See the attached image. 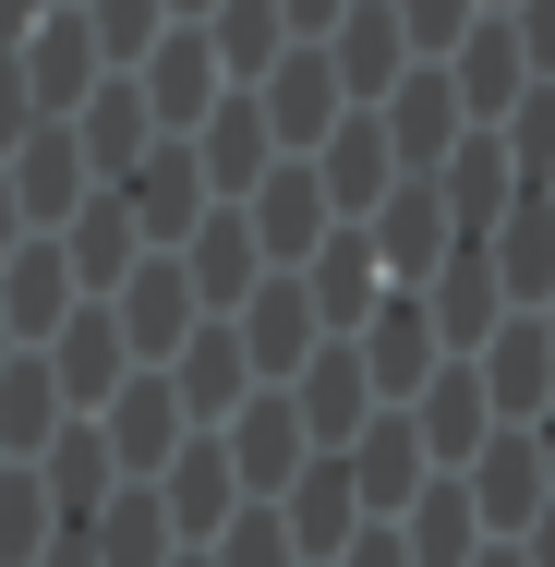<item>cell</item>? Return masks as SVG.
<instances>
[{
    "label": "cell",
    "mask_w": 555,
    "mask_h": 567,
    "mask_svg": "<svg viewBox=\"0 0 555 567\" xmlns=\"http://www.w3.org/2000/svg\"><path fill=\"white\" fill-rule=\"evenodd\" d=\"M0 435H12V447H49V435H61V374H49L37 350L0 362Z\"/></svg>",
    "instance_id": "obj_30"
},
{
    "label": "cell",
    "mask_w": 555,
    "mask_h": 567,
    "mask_svg": "<svg viewBox=\"0 0 555 567\" xmlns=\"http://www.w3.org/2000/svg\"><path fill=\"white\" fill-rule=\"evenodd\" d=\"M37 362L61 374V411H110L121 386H133V350H121L110 302H73V315H61V339L37 350Z\"/></svg>",
    "instance_id": "obj_16"
},
{
    "label": "cell",
    "mask_w": 555,
    "mask_h": 567,
    "mask_svg": "<svg viewBox=\"0 0 555 567\" xmlns=\"http://www.w3.org/2000/svg\"><path fill=\"white\" fill-rule=\"evenodd\" d=\"M520 567H555V507L532 519V532H520Z\"/></svg>",
    "instance_id": "obj_41"
},
{
    "label": "cell",
    "mask_w": 555,
    "mask_h": 567,
    "mask_svg": "<svg viewBox=\"0 0 555 567\" xmlns=\"http://www.w3.org/2000/svg\"><path fill=\"white\" fill-rule=\"evenodd\" d=\"M338 471H350V495H362V519H399L423 483H435V458H423V435H411V411H374L350 447H338Z\"/></svg>",
    "instance_id": "obj_13"
},
{
    "label": "cell",
    "mask_w": 555,
    "mask_h": 567,
    "mask_svg": "<svg viewBox=\"0 0 555 567\" xmlns=\"http://www.w3.org/2000/svg\"><path fill=\"white\" fill-rule=\"evenodd\" d=\"M24 133H37V97H24V61H12V49H0V157H12V145H24Z\"/></svg>",
    "instance_id": "obj_36"
},
{
    "label": "cell",
    "mask_w": 555,
    "mask_h": 567,
    "mask_svg": "<svg viewBox=\"0 0 555 567\" xmlns=\"http://www.w3.org/2000/svg\"><path fill=\"white\" fill-rule=\"evenodd\" d=\"M73 302H85V290H73V266H61V241L37 229V241H24L12 266H0V327H12L24 350H49V339H61V315H73Z\"/></svg>",
    "instance_id": "obj_27"
},
{
    "label": "cell",
    "mask_w": 555,
    "mask_h": 567,
    "mask_svg": "<svg viewBox=\"0 0 555 567\" xmlns=\"http://www.w3.org/2000/svg\"><path fill=\"white\" fill-rule=\"evenodd\" d=\"M483 12H507V0H483Z\"/></svg>",
    "instance_id": "obj_45"
},
{
    "label": "cell",
    "mask_w": 555,
    "mask_h": 567,
    "mask_svg": "<svg viewBox=\"0 0 555 567\" xmlns=\"http://www.w3.org/2000/svg\"><path fill=\"white\" fill-rule=\"evenodd\" d=\"M362 241H374L387 290H423L446 254H459V229H446V194H435V182H387V206L362 218Z\"/></svg>",
    "instance_id": "obj_8"
},
{
    "label": "cell",
    "mask_w": 555,
    "mask_h": 567,
    "mask_svg": "<svg viewBox=\"0 0 555 567\" xmlns=\"http://www.w3.org/2000/svg\"><path fill=\"white\" fill-rule=\"evenodd\" d=\"M315 49H327V73H338V97H350V110H387V85L411 73V37H399V12H387V0H350Z\"/></svg>",
    "instance_id": "obj_11"
},
{
    "label": "cell",
    "mask_w": 555,
    "mask_h": 567,
    "mask_svg": "<svg viewBox=\"0 0 555 567\" xmlns=\"http://www.w3.org/2000/svg\"><path fill=\"white\" fill-rule=\"evenodd\" d=\"M544 206H555V182H544Z\"/></svg>",
    "instance_id": "obj_46"
},
{
    "label": "cell",
    "mask_w": 555,
    "mask_h": 567,
    "mask_svg": "<svg viewBox=\"0 0 555 567\" xmlns=\"http://www.w3.org/2000/svg\"><path fill=\"white\" fill-rule=\"evenodd\" d=\"M520 435H532V458H544V483H555V399L532 411V423H520Z\"/></svg>",
    "instance_id": "obj_42"
},
{
    "label": "cell",
    "mask_w": 555,
    "mask_h": 567,
    "mask_svg": "<svg viewBox=\"0 0 555 567\" xmlns=\"http://www.w3.org/2000/svg\"><path fill=\"white\" fill-rule=\"evenodd\" d=\"M241 218H254V254L290 278V266H302V254L338 229V206H327V182H315V157H278V169L241 194Z\"/></svg>",
    "instance_id": "obj_7"
},
{
    "label": "cell",
    "mask_w": 555,
    "mask_h": 567,
    "mask_svg": "<svg viewBox=\"0 0 555 567\" xmlns=\"http://www.w3.org/2000/svg\"><path fill=\"white\" fill-rule=\"evenodd\" d=\"M290 278H302V302H315V327H327V339H350V327H362V315L387 302V266H374V241H362L350 218H338L327 241H315V254L290 266Z\"/></svg>",
    "instance_id": "obj_14"
},
{
    "label": "cell",
    "mask_w": 555,
    "mask_h": 567,
    "mask_svg": "<svg viewBox=\"0 0 555 567\" xmlns=\"http://www.w3.org/2000/svg\"><path fill=\"white\" fill-rule=\"evenodd\" d=\"M423 315H435V339H446V362H471V350L507 327V290H495V266H483V241H459L435 278H423Z\"/></svg>",
    "instance_id": "obj_22"
},
{
    "label": "cell",
    "mask_w": 555,
    "mask_h": 567,
    "mask_svg": "<svg viewBox=\"0 0 555 567\" xmlns=\"http://www.w3.org/2000/svg\"><path fill=\"white\" fill-rule=\"evenodd\" d=\"M182 145H194V169H206V194H218V206H241V194L278 169V133H266V110H254V85H229Z\"/></svg>",
    "instance_id": "obj_10"
},
{
    "label": "cell",
    "mask_w": 555,
    "mask_h": 567,
    "mask_svg": "<svg viewBox=\"0 0 555 567\" xmlns=\"http://www.w3.org/2000/svg\"><path fill=\"white\" fill-rule=\"evenodd\" d=\"M254 110H266V133H278V157H315L338 121H350V97H338V73H327V49H290L266 85H254Z\"/></svg>",
    "instance_id": "obj_15"
},
{
    "label": "cell",
    "mask_w": 555,
    "mask_h": 567,
    "mask_svg": "<svg viewBox=\"0 0 555 567\" xmlns=\"http://www.w3.org/2000/svg\"><path fill=\"white\" fill-rule=\"evenodd\" d=\"M507 37H520L532 85H555V0H507Z\"/></svg>",
    "instance_id": "obj_35"
},
{
    "label": "cell",
    "mask_w": 555,
    "mask_h": 567,
    "mask_svg": "<svg viewBox=\"0 0 555 567\" xmlns=\"http://www.w3.org/2000/svg\"><path fill=\"white\" fill-rule=\"evenodd\" d=\"M435 194H446V229H459V241H483V229L520 206V169H507V145H495V133H459V145H446V169H435Z\"/></svg>",
    "instance_id": "obj_28"
},
{
    "label": "cell",
    "mask_w": 555,
    "mask_h": 567,
    "mask_svg": "<svg viewBox=\"0 0 555 567\" xmlns=\"http://www.w3.org/2000/svg\"><path fill=\"white\" fill-rule=\"evenodd\" d=\"M61 133H73L85 182L110 194V182H133V169H145V145H157V110H145V85H133V73H110V85H97L85 110L61 121Z\"/></svg>",
    "instance_id": "obj_12"
},
{
    "label": "cell",
    "mask_w": 555,
    "mask_h": 567,
    "mask_svg": "<svg viewBox=\"0 0 555 567\" xmlns=\"http://www.w3.org/2000/svg\"><path fill=\"white\" fill-rule=\"evenodd\" d=\"M350 350H362V386H374V411H411V399L435 386V362H446L435 315H423V290H387V302L350 327Z\"/></svg>",
    "instance_id": "obj_2"
},
{
    "label": "cell",
    "mask_w": 555,
    "mask_h": 567,
    "mask_svg": "<svg viewBox=\"0 0 555 567\" xmlns=\"http://www.w3.org/2000/svg\"><path fill=\"white\" fill-rule=\"evenodd\" d=\"M206 49H218V85H266L290 61V24H278V0H218L206 12Z\"/></svg>",
    "instance_id": "obj_29"
},
{
    "label": "cell",
    "mask_w": 555,
    "mask_h": 567,
    "mask_svg": "<svg viewBox=\"0 0 555 567\" xmlns=\"http://www.w3.org/2000/svg\"><path fill=\"white\" fill-rule=\"evenodd\" d=\"M206 12H218V0H169V24H206Z\"/></svg>",
    "instance_id": "obj_43"
},
{
    "label": "cell",
    "mask_w": 555,
    "mask_h": 567,
    "mask_svg": "<svg viewBox=\"0 0 555 567\" xmlns=\"http://www.w3.org/2000/svg\"><path fill=\"white\" fill-rule=\"evenodd\" d=\"M495 145H507V169H520V194H544V182H555V85H532L520 110L495 121Z\"/></svg>",
    "instance_id": "obj_33"
},
{
    "label": "cell",
    "mask_w": 555,
    "mask_h": 567,
    "mask_svg": "<svg viewBox=\"0 0 555 567\" xmlns=\"http://www.w3.org/2000/svg\"><path fill=\"white\" fill-rule=\"evenodd\" d=\"M229 339H241V362H254V386H290V374L327 350V327H315L302 278H254V302L229 315Z\"/></svg>",
    "instance_id": "obj_9"
},
{
    "label": "cell",
    "mask_w": 555,
    "mask_h": 567,
    "mask_svg": "<svg viewBox=\"0 0 555 567\" xmlns=\"http://www.w3.org/2000/svg\"><path fill=\"white\" fill-rule=\"evenodd\" d=\"M37 12H49V0H0V49H24V37H37Z\"/></svg>",
    "instance_id": "obj_39"
},
{
    "label": "cell",
    "mask_w": 555,
    "mask_h": 567,
    "mask_svg": "<svg viewBox=\"0 0 555 567\" xmlns=\"http://www.w3.org/2000/svg\"><path fill=\"white\" fill-rule=\"evenodd\" d=\"M97 447H110V471H133V483H157L169 458L194 447V423H182V399H169V374H133L110 399V423H97Z\"/></svg>",
    "instance_id": "obj_17"
},
{
    "label": "cell",
    "mask_w": 555,
    "mask_h": 567,
    "mask_svg": "<svg viewBox=\"0 0 555 567\" xmlns=\"http://www.w3.org/2000/svg\"><path fill=\"white\" fill-rule=\"evenodd\" d=\"M387 157H399V182H435L446 169V145L471 133V110H459V85H446V61H411L399 85H387Z\"/></svg>",
    "instance_id": "obj_4"
},
{
    "label": "cell",
    "mask_w": 555,
    "mask_h": 567,
    "mask_svg": "<svg viewBox=\"0 0 555 567\" xmlns=\"http://www.w3.org/2000/svg\"><path fill=\"white\" fill-rule=\"evenodd\" d=\"M110 194H121V218L145 229V254H182V241H194V218L218 206L182 133H157V145H145V169H133V182H110Z\"/></svg>",
    "instance_id": "obj_5"
},
{
    "label": "cell",
    "mask_w": 555,
    "mask_h": 567,
    "mask_svg": "<svg viewBox=\"0 0 555 567\" xmlns=\"http://www.w3.org/2000/svg\"><path fill=\"white\" fill-rule=\"evenodd\" d=\"M133 85H145V110H157V133H194V121L218 110V49H206V24H169L145 61H133Z\"/></svg>",
    "instance_id": "obj_18"
},
{
    "label": "cell",
    "mask_w": 555,
    "mask_h": 567,
    "mask_svg": "<svg viewBox=\"0 0 555 567\" xmlns=\"http://www.w3.org/2000/svg\"><path fill=\"white\" fill-rule=\"evenodd\" d=\"M0 544H37V483H0Z\"/></svg>",
    "instance_id": "obj_38"
},
{
    "label": "cell",
    "mask_w": 555,
    "mask_h": 567,
    "mask_svg": "<svg viewBox=\"0 0 555 567\" xmlns=\"http://www.w3.org/2000/svg\"><path fill=\"white\" fill-rule=\"evenodd\" d=\"M446 85H459V110H471V133H495V121L532 97V61H520V37H507V12H483L459 49H446Z\"/></svg>",
    "instance_id": "obj_21"
},
{
    "label": "cell",
    "mask_w": 555,
    "mask_h": 567,
    "mask_svg": "<svg viewBox=\"0 0 555 567\" xmlns=\"http://www.w3.org/2000/svg\"><path fill=\"white\" fill-rule=\"evenodd\" d=\"M97 544H110V567H169V507H157V483H133V495H110V519H97Z\"/></svg>",
    "instance_id": "obj_31"
},
{
    "label": "cell",
    "mask_w": 555,
    "mask_h": 567,
    "mask_svg": "<svg viewBox=\"0 0 555 567\" xmlns=\"http://www.w3.org/2000/svg\"><path fill=\"white\" fill-rule=\"evenodd\" d=\"M110 327H121V350H133V374H157L169 350L206 327V302H194V278H182V254H145L133 278L110 290Z\"/></svg>",
    "instance_id": "obj_3"
},
{
    "label": "cell",
    "mask_w": 555,
    "mask_h": 567,
    "mask_svg": "<svg viewBox=\"0 0 555 567\" xmlns=\"http://www.w3.org/2000/svg\"><path fill=\"white\" fill-rule=\"evenodd\" d=\"M0 182H12V206H24V229H61V218H73V206H85V194H97L61 121H37V133H24V145L0 157Z\"/></svg>",
    "instance_id": "obj_25"
},
{
    "label": "cell",
    "mask_w": 555,
    "mask_h": 567,
    "mask_svg": "<svg viewBox=\"0 0 555 567\" xmlns=\"http://www.w3.org/2000/svg\"><path fill=\"white\" fill-rule=\"evenodd\" d=\"M338 12H350V0H278V24H290V49H315V37H327Z\"/></svg>",
    "instance_id": "obj_37"
},
{
    "label": "cell",
    "mask_w": 555,
    "mask_h": 567,
    "mask_svg": "<svg viewBox=\"0 0 555 567\" xmlns=\"http://www.w3.org/2000/svg\"><path fill=\"white\" fill-rule=\"evenodd\" d=\"M24 241H37V229H24V206H12V182H0V266H12Z\"/></svg>",
    "instance_id": "obj_40"
},
{
    "label": "cell",
    "mask_w": 555,
    "mask_h": 567,
    "mask_svg": "<svg viewBox=\"0 0 555 567\" xmlns=\"http://www.w3.org/2000/svg\"><path fill=\"white\" fill-rule=\"evenodd\" d=\"M182 278H194V302H206V315H241V302H254V278H278V266L254 254V218H241V206H206L194 241H182Z\"/></svg>",
    "instance_id": "obj_20"
},
{
    "label": "cell",
    "mask_w": 555,
    "mask_h": 567,
    "mask_svg": "<svg viewBox=\"0 0 555 567\" xmlns=\"http://www.w3.org/2000/svg\"><path fill=\"white\" fill-rule=\"evenodd\" d=\"M411 435H423V458H435V471H471V458H483L495 399H483V374H471V362H435V386L411 399Z\"/></svg>",
    "instance_id": "obj_24"
},
{
    "label": "cell",
    "mask_w": 555,
    "mask_h": 567,
    "mask_svg": "<svg viewBox=\"0 0 555 567\" xmlns=\"http://www.w3.org/2000/svg\"><path fill=\"white\" fill-rule=\"evenodd\" d=\"M315 182H327V206H338V218L362 229L374 206H387V182H399V157H387V121H374V110H350L327 145H315Z\"/></svg>",
    "instance_id": "obj_26"
},
{
    "label": "cell",
    "mask_w": 555,
    "mask_h": 567,
    "mask_svg": "<svg viewBox=\"0 0 555 567\" xmlns=\"http://www.w3.org/2000/svg\"><path fill=\"white\" fill-rule=\"evenodd\" d=\"M544 339H555V302H544Z\"/></svg>",
    "instance_id": "obj_44"
},
{
    "label": "cell",
    "mask_w": 555,
    "mask_h": 567,
    "mask_svg": "<svg viewBox=\"0 0 555 567\" xmlns=\"http://www.w3.org/2000/svg\"><path fill=\"white\" fill-rule=\"evenodd\" d=\"M229 447V483H241V507H278L290 483H302V458H315V435H302V411H290V386H254L241 411L218 423Z\"/></svg>",
    "instance_id": "obj_1"
},
{
    "label": "cell",
    "mask_w": 555,
    "mask_h": 567,
    "mask_svg": "<svg viewBox=\"0 0 555 567\" xmlns=\"http://www.w3.org/2000/svg\"><path fill=\"white\" fill-rule=\"evenodd\" d=\"M399 12V37H411V61H446L471 24H483V0H387Z\"/></svg>",
    "instance_id": "obj_34"
},
{
    "label": "cell",
    "mask_w": 555,
    "mask_h": 567,
    "mask_svg": "<svg viewBox=\"0 0 555 567\" xmlns=\"http://www.w3.org/2000/svg\"><path fill=\"white\" fill-rule=\"evenodd\" d=\"M471 374H483V399H495V423H532L555 399V339H544V315H507L495 339L471 350Z\"/></svg>",
    "instance_id": "obj_23"
},
{
    "label": "cell",
    "mask_w": 555,
    "mask_h": 567,
    "mask_svg": "<svg viewBox=\"0 0 555 567\" xmlns=\"http://www.w3.org/2000/svg\"><path fill=\"white\" fill-rule=\"evenodd\" d=\"M290 411H302V435H315V458H338L362 423H374V386H362V350L327 339L302 374H290Z\"/></svg>",
    "instance_id": "obj_19"
},
{
    "label": "cell",
    "mask_w": 555,
    "mask_h": 567,
    "mask_svg": "<svg viewBox=\"0 0 555 567\" xmlns=\"http://www.w3.org/2000/svg\"><path fill=\"white\" fill-rule=\"evenodd\" d=\"M12 61H24V97H37V121H73L97 85H110V61H97V37H85V12H73V0H49V12H37V37H24Z\"/></svg>",
    "instance_id": "obj_6"
},
{
    "label": "cell",
    "mask_w": 555,
    "mask_h": 567,
    "mask_svg": "<svg viewBox=\"0 0 555 567\" xmlns=\"http://www.w3.org/2000/svg\"><path fill=\"white\" fill-rule=\"evenodd\" d=\"M73 12H85V37H97L110 73H133V61L169 37V0H73Z\"/></svg>",
    "instance_id": "obj_32"
}]
</instances>
